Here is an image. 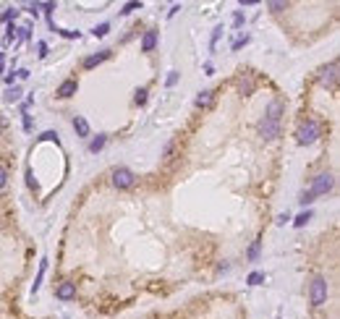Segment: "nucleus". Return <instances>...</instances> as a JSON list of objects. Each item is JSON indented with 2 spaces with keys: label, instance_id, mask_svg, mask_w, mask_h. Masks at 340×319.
I'll use <instances>...</instances> for the list:
<instances>
[{
  "label": "nucleus",
  "instance_id": "nucleus-35",
  "mask_svg": "<svg viewBox=\"0 0 340 319\" xmlns=\"http://www.w3.org/2000/svg\"><path fill=\"white\" fill-rule=\"evenodd\" d=\"M5 126H8V123H5V118L0 115V129H5Z\"/></svg>",
  "mask_w": 340,
  "mask_h": 319
},
{
  "label": "nucleus",
  "instance_id": "nucleus-20",
  "mask_svg": "<svg viewBox=\"0 0 340 319\" xmlns=\"http://www.w3.org/2000/svg\"><path fill=\"white\" fill-rule=\"evenodd\" d=\"M134 102H136V105H144V102H146V89H144V87H142V89H136Z\"/></svg>",
  "mask_w": 340,
  "mask_h": 319
},
{
  "label": "nucleus",
  "instance_id": "nucleus-4",
  "mask_svg": "<svg viewBox=\"0 0 340 319\" xmlns=\"http://www.w3.org/2000/svg\"><path fill=\"white\" fill-rule=\"evenodd\" d=\"M333 186H335V178L330 176V173H322V176L314 178V183H311L309 194H311V196H322V194H327V191L333 188Z\"/></svg>",
  "mask_w": 340,
  "mask_h": 319
},
{
  "label": "nucleus",
  "instance_id": "nucleus-36",
  "mask_svg": "<svg viewBox=\"0 0 340 319\" xmlns=\"http://www.w3.org/2000/svg\"><path fill=\"white\" fill-rule=\"evenodd\" d=\"M0 71H3V68H0Z\"/></svg>",
  "mask_w": 340,
  "mask_h": 319
},
{
  "label": "nucleus",
  "instance_id": "nucleus-9",
  "mask_svg": "<svg viewBox=\"0 0 340 319\" xmlns=\"http://www.w3.org/2000/svg\"><path fill=\"white\" fill-rule=\"evenodd\" d=\"M76 89H79L76 79H66V81H63V84L58 87V97L68 99V97H73V94H76Z\"/></svg>",
  "mask_w": 340,
  "mask_h": 319
},
{
  "label": "nucleus",
  "instance_id": "nucleus-31",
  "mask_svg": "<svg viewBox=\"0 0 340 319\" xmlns=\"http://www.w3.org/2000/svg\"><path fill=\"white\" fill-rule=\"evenodd\" d=\"M40 139H42V141H48V139H55V141H58V134H52V131H48V134H42Z\"/></svg>",
  "mask_w": 340,
  "mask_h": 319
},
{
  "label": "nucleus",
  "instance_id": "nucleus-6",
  "mask_svg": "<svg viewBox=\"0 0 340 319\" xmlns=\"http://www.w3.org/2000/svg\"><path fill=\"white\" fill-rule=\"evenodd\" d=\"M259 134L264 139H275V136H280V123L278 121H270V118H264L259 123Z\"/></svg>",
  "mask_w": 340,
  "mask_h": 319
},
{
  "label": "nucleus",
  "instance_id": "nucleus-10",
  "mask_svg": "<svg viewBox=\"0 0 340 319\" xmlns=\"http://www.w3.org/2000/svg\"><path fill=\"white\" fill-rule=\"evenodd\" d=\"M154 45H157V32H154V29H146L144 37H142V50H144V52H152Z\"/></svg>",
  "mask_w": 340,
  "mask_h": 319
},
{
  "label": "nucleus",
  "instance_id": "nucleus-32",
  "mask_svg": "<svg viewBox=\"0 0 340 319\" xmlns=\"http://www.w3.org/2000/svg\"><path fill=\"white\" fill-rule=\"evenodd\" d=\"M176 81H178V74H176V71H170V76H168V87H173Z\"/></svg>",
  "mask_w": 340,
  "mask_h": 319
},
{
  "label": "nucleus",
  "instance_id": "nucleus-25",
  "mask_svg": "<svg viewBox=\"0 0 340 319\" xmlns=\"http://www.w3.org/2000/svg\"><path fill=\"white\" fill-rule=\"evenodd\" d=\"M26 183H29V188H37V186H40V183H37V178H34V173H32V170L26 173Z\"/></svg>",
  "mask_w": 340,
  "mask_h": 319
},
{
  "label": "nucleus",
  "instance_id": "nucleus-17",
  "mask_svg": "<svg viewBox=\"0 0 340 319\" xmlns=\"http://www.w3.org/2000/svg\"><path fill=\"white\" fill-rule=\"evenodd\" d=\"M105 141H107V139H105V136H97V139H95V141H92V144H89V149H92V152H99V149H102V147H105Z\"/></svg>",
  "mask_w": 340,
  "mask_h": 319
},
{
  "label": "nucleus",
  "instance_id": "nucleus-2",
  "mask_svg": "<svg viewBox=\"0 0 340 319\" xmlns=\"http://www.w3.org/2000/svg\"><path fill=\"white\" fill-rule=\"evenodd\" d=\"M309 298H311V304H314V306H322L325 301H327V280L325 277H314V280H311Z\"/></svg>",
  "mask_w": 340,
  "mask_h": 319
},
{
  "label": "nucleus",
  "instance_id": "nucleus-19",
  "mask_svg": "<svg viewBox=\"0 0 340 319\" xmlns=\"http://www.w3.org/2000/svg\"><path fill=\"white\" fill-rule=\"evenodd\" d=\"M309 220H311V212H301V215L296 217V228H304Z\"/></svg>",
  "mask_w": 340,
  "mask_h": 319
},
{
  "label": "nucleus",
  "instance_id": "nucleus-27",
  "mask_svg": "<svg viewBox=\"0 0 340 319\" xmlns=\"http://www.w3.org/2000/svg\"><path fill=\"white\" fill-rule=\"evenodd\" d=\"M298 202H301V204H311V202H314V196H311L309 191H306V194H301V199H298Z\"/></svg>",
  "mask_w": 340,
  "mask_h": 319
},
{
  "label": "nucleus",
  "instance_id": "nucleus-16",
  "mask_svg": "<svg viewBox=\"0 0 340 319\" xmlns=\"http://www.w3.org/2000/svg\"><path fill=\"white\" fill-rule=\"evenodd\" d=\"M18 94H21V89H18V87H11V89L5 92V102H16Z\"/></svg>",
  "mask_w": 340,
  "mask_h": 319
},
{
  "label": "nucleus",
  "instance_id": "nucleus-11",
  "mask_svg": "<svg viewBox=\"0 0 340 319\" xmlns=\"http://www.w3.org/2000/svg\"><path fill=\"white\" fill-rule=\"evenodd\" d=\"M254 76L251 74H241V79H238V89H241V94H251L254 92Z\"/></svg>",
  "mask_w": 340,
  "mask_h": 319
},
{
  "label": "nucleus",
  "instance_id": "nucleus-29",
  "mask_svg": "<svg viewBox=\"0 0 340 319\" xmlns=\"http://www.w3.org/2000/svg\"><path fill=\"white\" fill-rule=\"evenodd\" d=\"M270 8H272V11H275V13H280V11H283V8H286V3H278V0H275V3H270Z\"/></svg>",
  "mask_w": 340,
  "mask_h": 319
},
{
  "label": "nucleus",
  "instance_id": "nucleus-13",
  "mask_svg": "<svg viewBox=\"0 0 340 319\" xmlns=\"http://www.w3.org/2000/svg\"><path fill=\"white\" fill-rule=\"evenodd\" d=\"M73 129H76L79 136H89V123H87V118L76 115V118H73Z\"/></svg>",
  "mask_w": 340,
  "mask_h": 319
},
{
  "label": "nucleus",
  "instance_id": "nucleus-24",
  "mask_svg": "<svg viewBox=\"0 0 340 319\" xmlns=\"http://www.w3.org/2000/svg\"><path fill=\"white\" fill-rule=\"evenodd\" d=\"M139 8H142V3H126L121 13H131V11H139Z\"/></svg>",
  "mask_w": 340,
  "mask_h": 319
},
{
  "label": "nucleus",
  "instance_id": "nucleus-30",
  "mask_svg": "<svg viewBox=\"0 0 340 319\" xmlns=\"http://www.w3.org/2000/svg\"><path fill=\"white\" fill-rule=\"evenodd\" d=\"M37 50H40V58H45V55H48V45H45V42H40V45H37Z\"/></svg>",
  "mask_w": 340,
  "mask_h": 319
},
{
  "label": "nucleus",
  "instance_id": "nucleus-15",
  "mask_svg": "<svg viewBox=\"0 0 340 319\" xmlns=\"http://www.w3.org/2000/svg\"><path fill=\"white\" fill-rule=\"evenodd\" d=\"M45 270H48V259H42L40 262V272H37V280H34V288H32V293H37L42 285V277H45Z\"/></svg>",
  "mask_w": 340,
  "mask_h": 319
},
{
  "label": "nucleus",
  "instance_id": "nucleus-26",
  "mask_svg": "<svg viewBox=\"0 0 340 319\" xmlns=\"http://www.w3.org/2000/svg\"><path fill=\"white\" fill-rule=\"evenodd\" d=\"M246 42H249V37H246V34H243V37H238V40L233 42V50H241V47H243Z\"/></svg>",
  "mask_w": 340,
  "mask_h": 319
},
{
  "label": "nucleus",
  "instance_id": "nucleus-34",
  "mask_svg": "<svg viewBox=\"0 0 340 319\" xmlns=\"http://www.w3.org/2000/svg\"><path fill=\"white\" fill-rule=\"evenodd\" d=\"M220 34H223V26H217V29H215V34H212V45L220 40Z\"/></svg>",
  "mask_w": 340,
  "mask_h": 319
},
{
  "label": "nucleus",
  "instance_id": "nucleus-5",
  "mask_svg": "<svg viewBox=\"0 0 340 319\" xmlns=\"http://www.w3.org/2000/svg\"><path fill=\"white\" fill-rule=\"evenodd\" d=\"M319 84L327 87V89H335V84H338V63L335 60L327 63V66L319 71Z\"/></svg>",
  "mask_w": 340,
  "mask_h": 319
},
{
  "label": "nucleus",
  "instance_id": "nucleus-14",
  "mask_svg": "<svg viewBox=\"0 0 340 319\" xmlns=\"http://www.w3.org/2000/svg\"><path fill=\"white\" fill-rule=\"evenodd\" d=\"M212 99H215V92L204 89V92H199V97H196V107H209L212 105Z\"/></svg>",
  "mask_w": 340,
  "mask_h": 319
},
{
  "label": "nucleus",
  "instance_id": "nucleus-3",
  "mask_svg": "<svg viewBox=\"0 0 340 319\" xmlns=\"http://www.w3.org/2000/svg\"><path fill=\"white\" fill-rule=\"evenodd\" d=\"M134 183H136L134 170H128V168H115L113 170V186L115 188H131Z\"/></svg>",
  "mask_w": 340,
  "mask_h": 319
},
{
  "label": "nucleus",
  "instance_id": "nucleus-8",
  "mask_svg": "<svg viewBox=\"0 0 340 319\" xmlns=\"http://www.w3.org/2000/svg\"><path fill=\"white\" fill-rule=\"evenodd\" d=\"M283 110H286V102H283V99H272L270 107H267V115H264V118H270V121H278V123H280Z\"/></svg>",
  "mask_w": 340,
  "mask_h": 319
},
{
  "label": "nucleus",
  "instance_id": "nucleus-23",
  "mask_svg": "<svg viewBox=\"0 0 340 319\" xmlns=\"http://www.w3.org/2000/svg\"><path fill=\"white\" fill-rule=\"evenodd\" d=\"M5 183H8V168L0 165V188H5Z\"/></svg>",
  "mask_w": 340,
  "mask_h": 319
},
{
  "label": "nucleus",
  "instance_id": "nucleus-22",
  "mask_svg": "<svg viewBox=\"0 0 340 319\" xmlns=\"http://www.w3.org/2000/svg\"><path fill=\"white\" fill-rule=\"evenodd\" d=\"M16 16H18L16 8H5V13L0 16V21H11V19H16Z\"/></svg>",
  "mask_w": 340,
  "mask_h": 319
},
{
  "label": "nucleus",
  "instance_id": "nucleus-21",
  "mask_svg": "<svg viewBox=\"0 0 340 319\" xmlns=\"http://www.w3.org/2000/svg\"><path fill=\"white\" fill-rule=\"evenodd\" d=\"M262 280H264L262 272H251V275H249V285H262Z\"/></svg>",
  "mask_w": 340,
  "mask_h": 319
},
{
  "label": "nucleus",
  "instance_id": "nucleus-7",
  "mask_svg": "<svg viewBox=\"0 0 340 319\" xmlns=\"http://www.w3.org/2000/svg\"><path fill=\"white\" fill-rule=\"evenodd\" d=\"M55 296H58L60 301H71L73 296H76V285L73 282H68V280H63L58 288H55Z\"/></svg>",
  "mask_w": 340,
  "mask_h": 319
},
{
  "label": "nucleus",
  "instance_id": "nucleus-18",
  "mask_svg": "<svg viewBox=\"0 0 340 319\" xmlns=\"http://www.w3.org/2000/svg\"><path fill=\"white\" fill-rule=\"evenodd\" d=\"M107 32H110V24H99V26H95V29H92V34H95V37H105Z\"/></svg>",
  "mask_w": 340,
  "mask_h": 319
},
{
  "label": "nucleus",
  "instance_id": "nucleus-12",
  "mask_svg": "<svg viewBox=\"0 0 340 319\" xmlns=\"http://www.w3.org/2000/svg\"><path fill=\"white\" fill-rule=\"evenodd\" d=\"M110 58V50H102V52H97V55H89L87 60H84V68H95V66H99L102 60H107Z\"/></svg>",
  "mask_w": 340,
  "mask_h": 319
},
{
  "label": "nucleus",
  "instance_id": "nucleus-1",
  "mask_svg": "<svg viewBox=\"0 0 340 319\" xmlns=\"http://www.w3.org/2000/svg\"><path fill=\"white\" fill-rule=\"evenodd\" d=\"M319 131H322V129H319V123L317 121H306V123H301V129H298V144H304V147H306V144H314L317 139H319Z\"/></svg>",
  "mask_w": 340,
  "mask_h": 319
},
{
  "label": "nucleus",
  "instance_id": "nucleus-33",
  "mask_svg": "<svg viewBox=\"0 0 340 319\" xmlns=\"http://www.w3.org/2000/svg\"><path fill=\"white\" fill-rule=\"evenodd\" d=\"M233 24L241 26V24H243V13H236V16H233Z\"/></svg>",
  "mask_w": 340,
  "mask_h": 319
},
{
  "label": "nucleus",
  "instance_id": "nucleus-28",
  "mask_svg": "<svg viewBox=\"0 0 340 319\" xmlns=\"http://www.w3.org/2000/svg\"><path fill=\"white\" fill-rule=\"evenodd\" d=\"M256 254H259V241H256L251 249H249V259H256Z\"/></svg>",
  "mask_w": 340,
  "mask_h": 319
}]
</instances>
